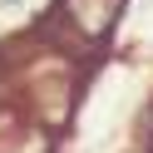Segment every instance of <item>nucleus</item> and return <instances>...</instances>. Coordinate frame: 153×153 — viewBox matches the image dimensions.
I'll list each match as a JSON object with an SVG mask.
<instances>
[{"label": "nucleus", "mask_w": 153, "mask_h": 153, "mask_svg": "<svg viewBox=\"0 0 153 153\" xmlns=\"http://www.w3.org/2000/svg\"><path fill=\"white\" fill-rule=\"evenodd\" d=\"M119 5H123V0H69V10L79 15L74 25H79V35H89V40H99V35L114 25Z\"/></svg>", "instance_id": "1"}]
</instances>
